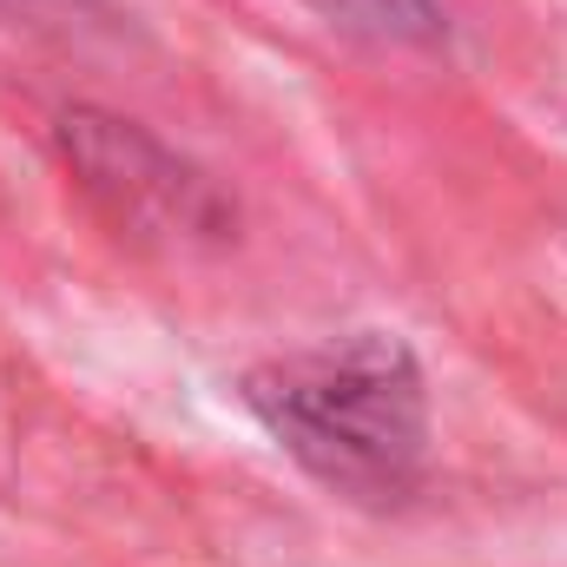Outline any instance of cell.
Returning <instances> with one entry per match:
<instances>
[{
	"instance_id": "6da1fadb",
	"label": "cell",
	"mask_w": 567,
	"mask_h": 567,
	"mask_svg": "<svg viewBox=\"0 0 567 567\" xmlns=\"http://www.w3.org/2000/svg\"><path fill=\"white\" fill-rule=\"evenodd\" d=\"M245 410L310 482L357 508H403L429 475V383L396 330H350L258 363Z\"/></svg>"
},
{
	"instance_id": "7a4b0ae2",
	"label": "cell",
	"mask_w": 567,
	"mask_h": 567,
	"mask_svg": "<svg viewBox=\"0 0 567 567\" xmlns=\"http://www.w3.org/2000/svg\"><path fill=\"white\" fill-rule=\"evenodd\" d=\"M60 158L120 238H140V245L231 238L225 192L198 165H185L165 140H152L145 126L120 120V113H100V106L60 113Z\"/></svg>"
},
{
	"instance_id": "3957f363",
	"label": "cell",
	"mask_w": 567,
	"mask_h": 567,
	"mask_svg": "<svg viewBox=\"0 0 567 567\" xmlns=\"http://www.w3.org/2000/svg\"><path fill=\"white\" fill-rule=\"evenodd\" d=\"M317 20L383 40V47H442L449 40V13L442 0H303Z\"/></svg>"
},
{
	"instance_id": "277c9868",
	"label": "cell",
	"mask_w": 567,
	"mask_h": 567,
	"mask_svg": "<svg viewBox=\"0 0 567 567\" xmlns=\"http://www.w3.org/2000/svg\"><path fill=\"white\" fill-rule=\"evenodd\" d=\"M0 7H13V13H20V7H40V0H0Z\"/></svg>"
}]
</instances>
